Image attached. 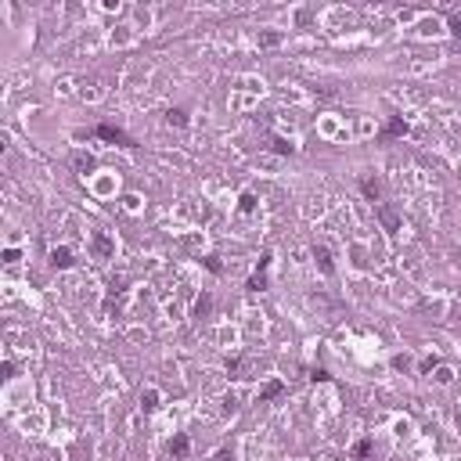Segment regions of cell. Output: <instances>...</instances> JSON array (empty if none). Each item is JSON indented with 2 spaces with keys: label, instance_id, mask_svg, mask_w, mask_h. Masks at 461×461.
I'll return each mask as SVG.
<instances>
[{
  "label": "cell",
  "instance_id": "obj_1",
  "mask_svg": "<svg viewBox=\"0 0 461 461\" xmlns=\"http://www.w3.org/2000/svg\"><path fill=\"white\" fill-rule=\"evenodd\" d=\"M97 137H105V141H112V144H134L130 137L123 130H115V126H97Z\"/></svg>",
  "mask_w": 461,
  "mask_h": 461
},
{
  "label": "cell",
  "instance_id": "obj_2",
  "mask_svg": "<svg viewBox=\"0 0 461 461\" xmlns=\"http://www.w3.org/2000/svg\"><path fill=\"white\" fill-rule=\"evenodd\" d=\"M51 267H58V270L72 267V252H69V249H54V252H51Z\"/></svg>",
  "mask_w": 461,
  "mask_h": 461
},
{
  "label": "cell",
  "instance_id": "obj_3",
  "mask_svg": "<svg viewBox=\"0 0 461 461\" xmlns=\"http://www.w3.org/2000/svg\"><path fill=\"white\" fill-rule=\"evenodd\" d=\"M94 252L101 256V260H105V256H108V252H112V242H108V238H105V234H94Z\"/></svg>",
  "mask_w": 461,
  "mask_h": 461
},
{
  "label": "cell",
  "instance_id": "obj_4",
  "mask_svg": "<svg viewBox=\"0 0 461 461\" xmlns=\"http://www.w3.org/2000/svg\"><path fill=\"white\" fill-rule=\"evenodd\" d=\"M385 134H389V137H400V134H407V123H403V119H393V123L385 126Z\"/></svg>",
  "mask_w": 461,
  "mask_h": 461
},
{
  "label": "cell",
  "instance_id": "obj_5",
  "mask_svg": "<svg viewBox=\"0 0 461 461\" xmlns=\"http://www.w3.org/2000/svg\"><path fill=\"white\" fill-rule=\"evenodd\" d=\"M313 256H317V263H321V270H331V256H328V249H313Z\"/></svg>",
  "mask_w": 461,
  "mask_h": 461
},
{
  "label": "cell",
  "instance_id": "obj_6",
  "mask_svg": "<svg viewBox=\"0 0 461 461\" xmlns=\"http://www.w3.org/2000/svg\"><path fill=\"white\" fill-rule=\"evenodd\" d=\"M170 450H173L177 458H184V454H188V436H177V440L170 443Z\"/></svg>",
  "mask_w": 461,
  "mask_h": 461
},
{
  "label": "cell",
  "instance_id": "obj_7",
  "mask_svg": "<svg viewBox=\"0 0 461 461\" xmlns=\"http://www.w3.org/2000/svg\"><path fill=\"white\" fill-rule=\"evenodd\" d=\"M281 393V382H270V385H267V389H263V400H274V396H278Z\"/></svg>",
  "mask_w": 461,
  "mask_h": 461
},
{
  "label": "cell",
  "instance_id": "obj_8",
  "mask_svg": "<svg viewBox=\"0 0 461 461\" xmlns=\"http://www.w3.org/2000/svg\"><path fill=\"white\" fill-rule=\"evenodd\" d=\"M367 454H371V443H367V440H364V443H357V447H353V458H367Z\"/></svg>",
  "mask_w": 461,
  "mask_h": 461
},
{
  "label": "cell",
  "instance_id": "obj_9",
  "mask_svg": "<svg viewBox=\"0 0 461 461\" xmlns=\"http://www.w3.org/2000/svg\"><path fill=\"white\" fill-rule=\"evenodd\" d=\"M382 220H385V227H389V230H393V227H396V216H393V213H389V209H382Z\"/></svg>",
  "mask_w": 461,
  "mask_h": 461
},
{
  "label": "cell",
  "instance_id": "obj_10",
  "mask_svg": "<svg viewBox=\"0 0 461 461\" xmlns=\"http://www.w3.org/2000/svg\"><path fill=\"white\" fill-rule=\"evenodd\" d=\"M170 123H177V126H184L188 119H184V112H170Z\"/></svg>",
  "mask_w": 461,
  "mask_h": 461
}]
</instances>
